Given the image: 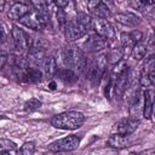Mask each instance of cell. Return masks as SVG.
<instances>
[{"label": "cell", "mask_w": 155, "mask_h": 155, "mask_svg": "<svg viewBox=\"0 0 155 155\" xmlns=\"http://www.w3.org/2000/svg\"><path fill=\"white\" fill-rule=\"evenodd\" d=\"M62 58L67 68L74 70L76 74L82 73L86 69L87 59L84 53L78 46L74 45H67L62 50Z\"/></svg>", "instance_id": "6da1fadb"}, {"label": "cell", "mask_w": 155, "mask_h": 155, "mask_svg": "<svg viewBox=\"0 0 155 155\" xmlns=\"http://www.w3.org/2000/svg\"><path fill=\"white\" fill-rule=\"evenodd\" d=\"M52 126L61 130H76L85 122V116L80 111H65L52 117Z\"/></svg>", "instance_id": "7a4b0ae2"}, {"label": "cell", "mask_w": 155, "mask_h": 155, "mask_svg": "<svg viewBox=\"0 0 155 155\" xmlns=\"http://www.w3.org/2000/svg\"><path fill=\"white\" fill-rule=\"evenodd\" d=\"M107 64H108L107 54L102 53L88 64V68H86L87 73H88V79L93 85H98L99 84L101 79L103 78V75L105 73Z\"/></svg>", "instance_id": "3957f363"}, {"label": "cell", "mask_w": 155, "mask_h": 155, "mask_svg": "<svg viewBox=\"0 0 155 155\" xmlns=\"http://www.w3.org/2000/svg\"><path fill=\"white\" fill-rule=\"evenodd\" d=\"M11 36H12V40H13L15 48L17 51H19V52L28 51L29 52V50L33 46V41H31V38L24 30H22L17 25H13L12 30H11Z\"/></svg>", "instance_id": "277c9868"}, {"label": "cell", "mask_w": 155, "mask_h": 155, "mask_svg": "<svg viewBox=\"0 0 155 155\" xmlns=\"http://www.w3.org/2000/svg\"><path fill=\"white\" fill-rule=\"evenodd\" d=\"M80 145V137L78 136H68L62 139L54 140L48 145V149L54 153H61V151H71L78 149Z\"/></svg>", "instance_id": "5b68a950"}, {"label": "cell", "mask_w": 155, "mask_h": 155, "mask_svg": "<svg viewBox=\"0 0 155 155\" xmlns=\"http://www.w3.org/2000/svg\"><path fill=\"white\" fill-rule=\"evenodd\" d=\"M138 125H139V120L128 117V119H124V120L117 121V122L114 125L113 131H114V133H116V134L131 136V134L138 128Z\"/></svg>", "instance_id": "8992f818"}, {"label": "cell", "mask_w": 155, "mask_h": 155, "mask_svg": "<svg viewBox=\"0 0 155 155\" xmlns=\"http://www.w3.org/2000/svg\"><path fill=\"white\" fill-rule=\"evenodd\" d=\"M143 109H144V91L138 90L134 92L130 104V117L139 120V117L143 115Z\"/></svg>", "instance_id": "52a82bcc"}, {"label": "cell", "mask_w": 155, "mask_h": 155, "mask_svg": "<svg viewBox=\"0 0 155 155\" xmlns=\"http://www.w3.org/2000/svg\"><path fill=\"white\" fill-rule=\"evenodd\" d=\"M93 30L96 31V34L103 36L107 40H113L115 39V31L114 28L111 27V24L103 18H96L93 22Z\"/></svg>", "instance_id": "ba28073f"}, {"label": "cell", "mask_w": 155, "mask_h": 155, "mask_svg": "<svg viewBox=\"0 0 155 155\" xmlns=\"http://www.w3.org/2000/svg\"><path fill=\"white\" fill-rule=\"evenodd\" d=\"M46 47H47V44L44 41V40H39L33 44L31 48L29 50L28 52V58L35 63H39V64H42V62L45 61L46 56H45V52H46Z\"/></svg>", "instance_id": "9c48e42d"}, {"label": "cell", "mask_w": 155, "mask_h": 155, "mask_svg": "<svg viewBox=\"0 0 155 155\" xmlns=\"http://www.w3.org/2000/svg\"><path fill=\"white\" fill-rule=\"evenodd\" d=\"M64 33H65V36L68 40L75 41V40L81 39L82 36H85L87 31L82 28V25L76 19H71V21H68Z\"/></svg>", "instance_id": "30bf717a"}, {"label": "cell", "mask_w": 155, "mask_h": 155, "mask_svg": "<svg viewBox=\"0 0 155 155\" xmlns=\"http://www.w3.org/2000/svg\"><path fill=\"white\" fill-rule=\"evenodd\" d=\"M108 45V40L98 34H92L84 42V47L87 52H98L105 48Z\"/></svg>", "instance_id": "8fae6325"}, {"label": "cell", "mask_w": 155, "mask_h": 155, "mask_svg": "<svg viewBox=\"0 0 155 155\" xmlns=\"http://www.w3.org/2000/svg\"><path fill=\"white\" fill-rule=\"evenodd\" d=\"M87 7L90 10V12L96 16V18H103L107 19L110 16V10L107 6L105 2L99 1V0H93V1H88L87 2Z\"/></svg>", "instance_id": "7c38bea8"}, {"label": "cell", "mask_w": 155, "mask_h": 155, "mask_svg": "<svg viewBox=\"0 0 155 155\" xmlns=\"http://www.w3.org/2000/svg\"><path fill=\"white\" fill-rule=\"evenodd\" d=\"M143 34L139 30H131L127 33H121L120 35V41L124 48H133L138 42L142 41Z\"/></svg>", "instance_id": "4fadbf2b"}, {"label": "cell", "mask_w": 155, "mask_h": 155, "mask_svg": "<svg viewBox=\"0 0 155 155\" xmlns=\"http://www.w3.org/2000/svg\"><path fill=\"white\" fill-rule=\"evenodd\" d=\"M30 12V7L28 4L24 2H12L8 11H7V16L11 19H21L22 17H24L25 15H28Z\"/></svg>", "instance_id": "5bb4252c"}, {"label": "cell", "mask_w": 155, "mask_h": 155, "mask_svg": "<svg viewBox=\"0 0 155 155\" xmlns=\"http://www.w3.org/2000/svg\"><path fill=\"white\" fill-rule=\"evenodd\" d=\"M19 23L23 24L24 27L29 28V29H33V30H41V29H44V27H42V24L40 23V19H39V13L36 11L29 12L28 15L22 17L19 19Z\"/></svg>", "instance_id": "9a60e30c"}, {"label": "cell", "mask_w": 155, "mask_h": 155, "mask_svg": "<svg viewBox=\"0 0 155 155\" xmlns=\"http://www.w3.org/2000/svg\"><path fill=\"white\" fill-rule=\"evenodd\" d=\"M107 143H108L110 147H113V148L122 149V148H127V147L132 145L133 140H132L131 136H122V134H116V133H114V134H111V136L108 138Z\"/></svg>", "instance_id": "2e32d148"}, {"label": "cell", "mask_w": 155, "mask_h": 155, "mask_svg": "<svg viewBox=\"0 0 155 155\" xmlns=\"http://www.w3.org/2000/svg\"><path fill=\"white\" fill-rule=\"evenodd\" d=\"M114 80V87H113V92L115 96L117 97H121L126 91L127 88L130 87V81H128V71H126L125 74L117 76L116 79H113Z\"/></svg>", "instance_id": "e0dca14e"}, {"label": "cell", "mask_w": 155, "mask_h": 155, "mask_svg": "<svg viewBox=\"0 0 155 155\" xmlns=\"http://www.w3.org/2000/svg\"><path fill=\"white\" fill-rule=\"evenodd\" d=\"M154 104H155V90L147 88L144 91V109H143V116L145 119L151 117Z\"/></svg>", "instance_id": "ac0fdd59"}, {"label": "cell", "mask_w": 155, "mask_h": 155, "mask_svg": "<svg viewBox=\"0 0 155 155\" xmlns=\"http://www.w3.org/2000/svg\"><path fill=\"white\" fill-rule=\"evenodd\" d=\"M18 76L28 84H35L41 80V73L36 68H27L25 70H17Z\"/></svg>", "instance_id": "d6986e66"}, {"label": "cell", "mask_w": 155, "mask_h": 155, "mask_svg": "<svg viewBox=\"0 0 155 155\" xmlns=\"http://www.w3.org/2000/svg\"><path fill=\"white\" fill-rule=\"evenodd\" d=\"M115 21L120 24L127 25V27H136L140 23V18L131 12H122L115 15Z\"/></svg>", "instance_id": "ffe728a7"}, {"label": "cell", "mask_w": 155, "mask_h": 155, "mask_svg": "<svg viewBox=\"0 0 155 155\" xmlns=\"http://www.w3.org/2000/svg\"><path fill=\"white\" fill-rule=\"evenodd\" d=\"M56 75L65 84H74L78 80V74L69 68H59Z\"/></svg>", "instance_id": "44dd1931"}, {"label": "cell", "mask_w": 155, "mask_h": 155, "mask_svg": "<svg viewBox=\"0 0 155 155\" xmlns=\"http://www.w3.org/2000/svg\"><path fill=\"white\" fill-rule=\"evenodd\" d=\"M41 67H42V70H44L45 75L48 76V78H51V76H53L54 74H57V70H58L57 63H56V59H54L52 56L46 57L45 61L42 62Z\"/></svg>", "instance_id": "7402d4cb"}, {"label": "cell", "mask_w": 155, "mask_h": 155, "mask_svg": "<svg viewBox=\"0 0 155 155\" xmlns=\"http://www.w3.org/2000/svg\"><path fill=\"white\" fill-rule=\"evenodd\" d=\"M124 47L122 46H117V47H113L108 54H107V58H108V63H111V64H116L119 63L120 61H122V57H124Z\"/></svg>", "instance_id": "603a6c76"}, {"label": "cell", "mask_w": 155, "mask_h": 155, "mask_svg": "<svg viewBox=\"0 0 155 155\" xmlns=\"http://www.w3.org/2000/svg\"><path fill=\"white\" fill-rule=\"evenodd\" d=\"M8 62L15 67L16 70H25L27 68H29V61L22 56H8Z\"/></svg>", "instance_id": "cb8c5ba5"}, {"label": "cell", "mask_w": 155, "mask_h": 155, "mask_svg": "<svg viewBox=\"0 0 155 155\" xmlns=\"http://www.w3.org/2000/svg\"><path fill=\"white\" fill-rule=\"evenodd\" d=\"M76 21L82 25V28H84L86 31L93 30V22H94V19H93L91 16H88L87 13H84V12L78 13Z\"/></svg>", "instance_id": "d4e9b609"}, {"label": "cell", "mask_w": 155, "mask_h": 155, "mask_svg": "<svg viewBox=\"0 0 155 155\" xmlns=\"http://www.w3.org/2000/svg\"><path fill=\"white\" fill-rule=\"evenodd\" d=\"M147 51H148L147 44L143 42V41H140V42H138V44L132 48L131 57H132L134 61H140V59H143L144 56L147 54Z\"/></svg>", "instance_id": "484cf974"}, {"label": "cell", "mask_w": 155, "mask_h": 155, "mask_svg": "<svg viewBox=\"0 0 155 155\" xmlns=\"http://www.w3.org/2000/svg\"><path fill=\"white\" fill-rule=\"evenodd\" d=\"M155 70V53H150L145 57L143 67H142V75H150V73Z\"/></svg>", "instance_id": "4316f807"}, {"label": "cell", "mask_w": 155, "mask_h": 155, "mask_svg": "<svg viewBox=\"0 0 155 155\" xmlns=\"http://www.w3.org/2000/svg\"><path fill=\"white\" fill-rule=\"evenodd\" d=\"M126 71H128V68H127V63L125 61H120L119 63L114 64L113 69H111V79H116L117 76L125 74Z\"/></svg>", "instance_id": "83f0119b"}, {"label": "cell", "mask_w": 155, "mask_h": 155, "mask_svg": "<svg viewBox=\"0 0 155 155\" xmlns=\"http://www.w3.org/2000/svg\"><path fill=\"white\" fill-rule=\"evenodd\" d=\"M34 151H35V143L34 142H27L21 147V149L17 151L16 155H33Z\"/></svg>", "instance_id": "f1b7e54d"}, {"label": "cell", "mask_w": 155, "mask_h": 155, "mask_svg": "<svg viewBox=\"0 0 155 155\" xmlns=\"http://www.w3.org/2000/svg\"><path fill=\"white\" fill-rule=\"evenodd\" d=\"M56 17H57V23H58V28L61 31H64L65 30V27H67V23H68V19H67V16L64 13L63 10L58 8L57 12H56Z\"/></svg>", "instance_id": "f546056e"}, {"label": "cell", "mask_w": 155, "mask_h": 155, "mask_svg": "<svg viewBox=\"0 0 155 155\" xmlns=\"http://www.w3.org/2000/svg\"><path fill=\"white\" fill-rule=\"evenodd\" d=\"M31 5L35 7V11H38V12H48V8L52 5V2L39 0V1H33Z\"/></svg>", "instance_id": "4dcf8cb0"}, {"label": "cell", "mask_w": 155, "mask_h": 155, "mask_svg": "<svg viewBox=\"0 0 155 155\" xmlns=\"http://www.w3.org/2000/svg\"><path fill=\"white\" fill-rule=\"evenodd\" d=\"M41 107V102L36 98H30L25 104H24V109L27 111H34V110H38L39 108Z\"/></svg>", "instance_id": "1f68e13d"}, {"label": "cell", "mask_w": 155, "mask_h": 155, "mask_svg": "<svg viewBox=\"0 0 155 155\" xmlns=\"http://www.w3.org/2000/svg\"><path fill=\"white\" fill-rule=\"evenodd\" d=\"M0 147H1V150H15L17 148L16 143L10 140V139H1L0 140Z\"/></svg>", "instance_id": "d6a6232c"}, {"label": "cell", "mask_w": 155, "mask_h": 155, "mask_svg": "<svg viewBox=\"0 0 155 155\" xmlns=\"http://www.w3.org/2000/svg\"><path fill=\"white\" fill-rule=\"evenodd\" d=\"M147 48L150 50V51H153L151 53H155V33L149 38V40L147 42Z\"/></svg>", "instance_id": "836d02e7"}, {"label": "cell", "mask_w": 155, "mask_h": 155, "mask_svg": "<svg viewBox=\"0 0 155 155\" xmlns=\"http://www.w3.org/2000/svg\"><path fill=\"white\" fill-rule=\"evenodd\" d=\"M133 155H155V148H150V149H147V150L136 153V154H133Z\"/></svg>", "instance_id": "e575fe53"}, {"label": "cell", "mask_w": 155, "mask_h": 155, "mask_svg": "<svg viewBox=\"0 0 155 155\" xmlns=\"http://www.w3.org/2000/svg\"><path fill=\"white\" fill-rule=\"evenodd\" d=\"M58 8H63V7H65V6H68V1L67 0H57V1H54L53 2Z\"/></svg>", "instance_id": "d590c367"}, {"label": "cell", "mask_w": 155, "mask_h": 155, "mask_svg": "<svg viewBox=\"0 0 155 155\" xmlns=\"http://www.w3.org/2000/svg\"><path fill=\"white\" fill-rule=\"evenodd\" d=\"M7 54L2 51L1 52V57H0V68H4V65H5V63H6V61H7Z\"/></svg>", "instance_id": "8d00e7d4"}, {"label": "cell", "mask_w": 155, "mask_h": 155, "mask_svg": "<svg viewBox=\"0 0 155 155\" xmlns=\"http://www.w3.org/2000/svg\"><path fill=\"white\" fill-rule=\"evenodd\" d=\"M149 78H150V82H151V85H155V70H153V71L150 73Z\"/></svg>", "instance_id": "74e56055"}, {"label": "cell", "mask_w": 155, "mask_h": 155, "mask_svg": "<svg viewBox=\"0 0 155 155\" xmlns=\"http://www.w3.org/2000/svg\"><path fill=\"white\" fill-rule=\"evenodd\" d=\"M56 87H57V84H56L54 81H51V82L48 84V88H50V90H56Z\"/></svg>", "instance_id": "f35d334b"}, {"label": "cell", "mask_w": 155, "mask_h": 155, "mask_svg": "<svg viewBox=\"0 0 155 155\" xmlns=\"http://www.w3.org/2000/svg\"><path fill=\"white\" fill-rule=\"evenodd\" d=\"M0 155H10V151L8 150H1L0 151Z\"/></svg>", "instance_id": "ab89813d"}, {"label": "cell", "mask_w": 155, "mask_h": 155, "mask_svg": "<svg viewBox=\"0 0 155 155\" xmlns=\"http://www.w3.org/2000/svg\"><path fill=\"white\" fill-rule=\"evenodd\" d=\"M153 115H154V117H155V104H154V108H153Z\"/></svg>", "instance_id": "60d3db41"}, {"label": "cell", "mask_w": 155, "mask_h": 155, "mask_svg": "<svg viewBox=\"0 0 155 155\" xmlns=\"http://www.w3.org/2000/svg\"><path fill=\"white\" fill-rule=\"evenodd\" d=\"M132 155H133V154H132Z\"/></svg>", "instance_id": "b9f144b4"}]
</instances>
